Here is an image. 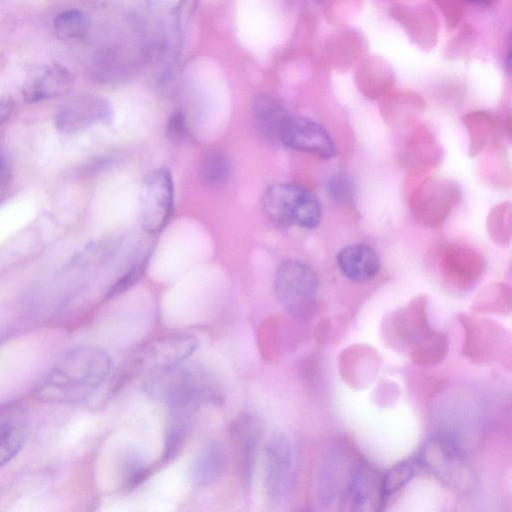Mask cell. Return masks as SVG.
Segmentation results:
<instances>
[{
    "label": "cell",
    "mask_w": 512,
    "mask_h": 512,
    "mask_svg": "<svg viewBox=\"0 0 512 512\" xmlns=\"http://www.w3.org/2000/svg\"><path fill=\"white\" fill-rule=\"evenodd\" d=\"M112 359L102 348L70 349L38 385L35 396L51 404H75L88 399L107 379Z\"/></svg>",
    "instance_id": "obj_1"
},
{
    "label": "cell",
    "mask_w": 512,
    "mask_h": 512,
    "mask_svg": "<svg viewBox=\"0 0 512 512\" xmlns=\"http://www.w3.org/2000/svg\"><path fill=\"white\" fill-rule=\"evenodd\" d=\"M145 392L169 409L197 410L206 404L219 405L223 391L218 379L196 364H176L151 371L144 384Z\"/></svg>",
    "instance_id": "obj_2"
},
{
    "label": "cell",
    "mask_w": 512,
    "mask_h": 512,
    "mask_svg": "<svg viewBox=\"0 0 512 512\" xmlns=\"http://www.w3.org/2000/svg\"><path fill=\"white\" fill-rule=\"evenodd\" d=\"M266 218L275 226L314 229L321 221V203L309 189L295 183H277L262 198Z\"/></svg>",
    "instance_id": "obj_3"
},
{
    "label": "cell",
    "mask_w": 512,
    "mask_h": 512,
    "mask_svg": "<svg viewBox=\"0 0 512 512\" xmlns=\"http://www.w3.org/2000/svg\"><path fill=\"white\" fill-rule=\"evenodd\" d=\"M318 289V276L306 263L290 259L278 266L274 277L276 297L295 316L312 311Z\"/></svg>",
    "instance_id": "obj_4"
},
{
    "label": "cell",
    "mask_w": 512,
    "mask_h": 512,
    "mask_svg": "<svg viewBox=\"0 0 512 512\" xmlns=\"http://www.w3.org/2000/svg\"><path fill=\"white\" fill-rule=\"evenodd\" d=\"M419 467L430 471L452 488L466 489L472 482V472L458 443L446 435L425 442L415 457Z\"/></svg>",
    "instance_id": "obj_5"
},
{
    "label": "cell",
    "mask_w": 512,
    "mask_h": 512,
    "mask_svg": "<svg viewBox=\"0 0 512 512\" xmlns=\"http://www.w3.org/2000/svg\"><path fill=\"white\" fill-rule=\"evenodd\" d=\"M174 206V186L171 173L158 168L148 173L139 190L138 215L142 229L157 234L168 224Z\"/></svg>",
    "instance_id": "obj_6"
},
{
    "label": "cell",
    "mask_w": 512,
    "mask_h": 512,
    "mask_svg": "<svg viewBox=\"0 0 512 512\" xmlns=\"http://www.w3.org/2000/svg\"><path fill=\"white\" fill-rule=\"evenodd\" d=\"M296 481L293 449L288 436L273 432L265 446V489L269 501L279 504L291 494Z\"/></svg>",
    "instance_id": "obj_7"
},
{
    "label": "cell",
    "mask_w": 512,
    "mask_h": 512,
    "mask_svg": "<svg viewBox=\"0 0 512 512\" xmlns=\"http://www.w3.org/2000/svg\"><path fill=\"white\" fill-rule=\"evenodd\" d=\"M199 346L192 334L178 333L159 337L139 347L129 360L131 371H154L181 363Z\"/></svg>",
    "instance_id": "obj_8"
},
{
    "label": "cell",
    "mask_w": 512,
    "mask_h": 512,
    "mask_svg": "<svg viewBox=\"0 0 512 512\" xmlns=\"http://www.w3.org/2000/svg\"><path fill=\"white\" fill-rule=\"evenodd\" d=\"M281 144L324 160L332 159L337 154L327 130L318 122L303 116H290Z\"/></svg>",
    "instance_id": "obj_9"
},
{
    "label": "cell",
    "mask_w": 512,
    "mask_h": 512,
    "mask_svg": "<svg viewBox=\"0 0 512 512\" xmlns=\"http://www.w3.org/2000/svg\"><path fill=\"white\" fill-rule=\"evenodd\" d=\"M112 116L109 102L95 95L76 96L63 103L55 114V125L63 133H75Z\"/></svg>",
    "instance_id": "obj_10"
},
{
    "label": "cell",
    "mask_w": 512,
    "mask_h": 512,
    "mask_svg": "<svg viewBox=\"0 0 512 512\" xmlns=\"http://www.w3.org/2000/svg\"><path fill=\"white\" fill-rule=\"evenodd\" d=\"M72 82V75L65 67L59 64L41 65L28 73L22 94L27 102L34 103L65 93Z\"/></svg>",
    "instance_id": "obj_11"
},
{
    "label": "cell",
    "mask_w": 512,
    "mask_h": 512,
    "mask_svg": "<svg viewBox=\"0 0 512 512\" xmlns=\"http://www.w3.org/2000/svg\"><path fill=\"white\" fill-rule=\"evenodd\" d=\"M290 114L276 97L258 95L252 103V121L258 136L270 144H281Z\"/></svg>",
    "instance_id": "obj_12"
},
{
    "label": "cell",
    "mask_w": 512,
    "mask_h": 512,
    "mask_svg": "<svg viewBox=\"0 0 512 512\" xmlns=\"http://www.w3.org/2000/svg\"><path fill=\"white\" fill-rule=\"evenodd\" d=\"M262 433L263 424L260 418L251 413L239 416L232 426L233 438L239 452L240 470L247 486H250L253 478Z\"/></svg>",
    "instance_id": "obj_13"
},
{
    "label": "cell",
    "mask_w": 512,
    "mask_h": 512,
    "mask_svg": "<svg viewBox=\"0 0 512 512\" xmlns=\"http://www.w3.org/2000/svg\"><path fill=\"white\" fill-rule=\"evenodd\" d=\"M342 274L354 282L374 278L380 270L377 252L368 244L357 243L342 248L336 257Z\"/></svg>",
    "instance_id": "obj_14"
},
{
    "label": "cell",
    "mask_w": 512,
    "mask_h": 512,
    "mask_svg": "<svg viewBox=\"0 0 512 512\" xmlns=\"http://www.w3.org/2000/svg\"><path fill=\"white\" fill-rule=\"evenodd\" d=\"M381 479L373 468L368 465H358L349 481L345 496L351 509L373 510L381 509Z\"/></svg>",
    "instance_id": "obj_15"
},
{
    "label": "cell",
    "mask_w": 512,
    "mask_h": 512,
    "mask_svg": "<svg viewBox=\"0 0 512 512\" xmlns=\"http://www.w3.org/2000/svg\"><path fill=\"white\" fill-rule=\"evenodd\" d=\"M466 329L465 352L478 361H489L495 355V346L499 347L501 330L495 324L463 318Z\"/></svg>",
    "instance_id": "obj_16"
},
{
    "label": "cell",
    "mask_w": 512,
    "mask_h": 512,
    "mask_svg": "<svg viewBox=\"0 0 512 512\" xmlns=\"http://www.w3.org/2000/svg\"><path fill=\"white\" fill-rule=\"evenodd\" d=\"M226 465V454L220 443L209 441L195 455L191 477L197 486H207L218 480Z\"/></svg>",
    "instance_id": "obj_17"
},
{
    "label": "cell",
    "mask_w": 512,
    "mask_h": 512,
    "mask_svg": "<svg viewBox=\"0 0 512 512\" xmlns=\"http://www.w3.org/2000/svg\"><path fill=\"white\" fill-rule=\"evenodd\" d=\"M391 327L398 340L411 347L433 332L426 319L425 303L417 301L397 314Z\"/></svg>",
    "instance_id": "obj_18"
},
{
    "label": "cell",
    "mask_w": 512,
    "mask_h": 512,
    "mask_svg": "<svg viewBox=\"0 0 512 512\" xmlns=\"http://www.w3.org/2000/svg\"><path fill=\"white\" fill-rule=\"evenodd\" d=\"M195 412L196 410L193 409H170V420L162 453L163 461L175 458L183 448L191 432Z\"/></svg>",
    "instance_id": "obj_19"
},
{
    "label": "cell",
    "mask_w": 512,
    "mask_h": 512,
    "mask_svg": "<svg viewBox=\"0 0 512 512\" xmlns=\"http://www.w3.org/2000/svg\"><path fill=\"white\" fill-rule=\"evenodd\" d=\"M231 165L227 155L219 149L206 150L198 164L200 182L208 188L224 186L230 176Z\"/></svg>",
    "instance_id": "obj_20"
},
{
    "label": "cell",
    "mask_w": 512,
    "mask_h": 512,
    "mask_svg": "<svg viewBox=\"0 0 512 512\" xmlns=\"http://www.w3.org/2000/svg\"><path fill=\"white\" fill-rule=\"evenodd\" d=\"M419 467L416 458L403 460L391 467L381 479V502L382 508L387 501L403 489L416 473Z\"/></svg>",
    "instance_id": "obj_21"
},
{
    "label": "cell",
    "mask_w": 512,
    "mask_h": 512,
    "mask_svg": "<svg viewBox=\"0 0 512 512\" xmlns=\"http://www.w3.org/2000/svg\"><path fill=\"white\" fill-rule=\"evenodd\" d=\"M89 26L87 15L76 9L60 13L54 21L57 38L66 43L83 39L89 31Z\"/></svg>",
    "instance_id": "obj_22"
},
{
    "label": "cell",
    "mask_w": 512,
    "mask_h": 512,
    "mask_svg": "<svg viewBox=\"0 0 512 512\" xmlns=\"http://www.w3.org/2000/svg\"><path fill=\"white\" fill-rule=\"evenodd\" d=\"M447 347V337L441 332L433 331L412 347L411 358L417 365H434L444 358Z\"/></svg>",
    "instance_id": "obj_23"
},
{
    "label": "cell",
    "mask_w": 512,
    "mask_h": 512,
    "mask_svg": "<svg viewBox=\"0 0 512 512\" xmlns=\"http://www.w3.org/2000/svg\"><path fill=\"white\" fill-rule=\"evenodd\" d=\"M150 472L146 456L137 448H129L123 457L122 474L124 486L132 489L144 481Z\"/></svg>",
    "instance_id": "obj_24"
},
{
    "label": "cell",
    "mask_w": 512,
    "mask_h": 512,
    "mask_svg": "<svg viewBox=\"0 0 512 512\" xmlns=\"http://www.w3.org/2000/svg\"><path fill=\"white\" fill-rule=\"evenodd\" d=\"M24 443L22 428L14 422L0 424V467L10 462Z\"/></svg>",
    "instance_id": "obj_25"
},
{
    "label": "cell",
    "mask_w": 512,
    "mask_h": 512,
    "mask_svg": "<svg viewBox=\"0 0 512 512\" xmlns=\"http://www.w3.org/2000/svg\"><path fill=\"white\" fill-rule=\"evenodd\" d=\"M328 196L337 204L352 205L355 198V184L345 173L331 176L326 183Z\"/></svg>",
    "instance_id": "obj_26"
},
{
    "label": "cell",
    "mask_w": 512,
    "mask_h": 512,
    "mask_svg": "<svg viewBox=\"0 0 512 512\" xmlns=\"http://www.w3.org/2000/svg\"><path fill=\"white\" fill-rule=\"evenodd\" d=\"M148 255L132 263L127 271L123 273L110 287L106 293L107 298H114L129 290L143 275Z\"/></svg>",
    "instance_id": "obj_27"
},
{
    "label": "cell",
    "mask_w": 512,
    "mask_h": 512,
    "mask_svg": "<svg viewBox=\"0 0 512 512\" xmlns=\"http://www.w3.org/2000/svg\"><path fill=\"white\" fill-rule=\"evenodd\" d=\"M166 133L168 139L173 144L181 145L186 141V121L181 112H175L170 116L166 126Z\"/></svg>",
    "instance_id": "obj_28"
},
{
    "label": "cell",
    "mask_w": 512,
    "mask_h": 512,
    "mask_svg": "<svg viewBox=\"0 0 512 512\" xmlns=\"http://www.w3.org/2000/svg\"><path fill=\"white\" fill-rule=\"evenodd\" d=\"M14 102L10 97L0 98V125L3 124L13 111Z\"/></svg>",
    "instance_id": "obj_29"
},
{
    "label": "cell",
    "mask_w": 512,
    "mask_h": 512,
    "mask_svg": "<svg viewBox=\"0 0 512 512\" xmlns=\"http://www.w3.org/2000/svg\"><path fill=\"white\" fill-rule=\"evenodd\" d=\"M8 177L7 163L5 156L0 150V186L5 183Z\"/></svg>",
    "instance_id": "obj_30"
},
{
    "label": "cell",
    "mask_w": 512,
    "mask_h": 512,
    "mask_svg": "<svg viewBox=\"0 0 512 512\" xmlns=\"http://www.w3.org/2000/svg\"><path fill=\"white\" fill-rule=\"evenodd\" d=\"M463 1L472 2V3H480V2L487 1V0H463Z\"/></svg>",
    "instance_id": "obj_31"
}]
</instances>
